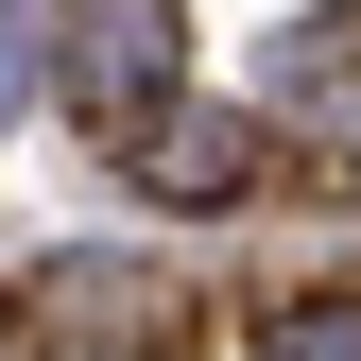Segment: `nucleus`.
I'll use <instances>...</instances> for the list:
<instances>
[{
    "mask_svg": "<svg viewBox=\"0 0 361 361\" xmlns=\"http://www.w3.org/2000/svg\"><path fill=\"white\" fill-rule=\"evenodd\" d=\"M155 69H172V0H69V86H86V121H121V155H138Z\"/></svg>",
    "mask_w": 361,
    "mask_h": 361,
    "instance_id": "f257e3e1",
    "label": "nucleus"
},
{
    "mask_svg": "<svg viewBox=\"0 0 361 361\" xmlns=\"http://www.w3.org/2000/svg\"><path fill=\"white\" fill-rule=\"evenodd\" d=\"M258 361H361V293H293L258 327Z\"/></svg>",
    "mask_w": 361,
    "mask_h": 361,
    "instance_id": "f03ea898",
    "label": "nucleus"
}]
</instances>
